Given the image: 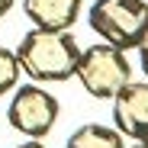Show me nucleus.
Here are the masks:
<instances>
[{
	"mask_svg": "<svg viewBox=\"0 0 148 148\" xmlns=\"http://www.w3.org/2000/svg\"><path fill=\"white\" fill-rule=\"evenodd\" d=\"M113 103L116 129L135 142H148V81H129Z\"/></svg>",
	"mask_w": 148,
	"mask_h": 148,
	"instance_id": "39448f33",
	"label": "nucleus"
},
{
	"mask_svg": "<svg viewBox=\"0 0 148 148\" xmlns=\"http://www.w3.org/2000/svg\"><path fill=\"white\" fill-rule=\"evenodd\" d=\"M81 7L84 0H23V10L36 29H71Z\"/></svg>",
	"mask_w": 148,
	"mask_h": 148,
	"instance_id": "423d86ee",
	"label": "nucleus"
},
{
	"mask_svg": "<svg viewBox=\"0 0 148 148\" xmlns=\"http://www.w3.org/2000/svg\"><path fill=\"white\" fill-rule=\"evenodd\" d=\"M138 58H142V71H145V77H148V39L138 45Z\"/></svg>",
	"mask_w": 148,
	"mask_h": 148,
	"instance_id": "1a4fd4ad",
	"label": "nucleus"
},
{
	"mask_svg": "<svg viewBox=\"0 0 148 148\" xmlns=\"http://www.w3.org/2000/svg\"><path fill=\"white\" fill-rule=\"evenodd\" d=\"M16 58L32 81H68L81 58V45L68 29H29L16 45Z\"/></svg>",
	"mask_w": 148,
	"mask_h": 148,
	"instance_id": "f257e3e1",
	"label": "nucleus"
},
{
	"mask_svg": "<svg viewBox=\"0 0 148 148\" xmlns=\"http://www.w3.org/2000/svg\"><path fill=\"white\" fill-rule=\"evenodd\" d=\"M90 29L103 42L132 52L148 39V0H93Z\"/></svg>",
	"mask_w": 148,
	"mask_h": 148,
	"instance_id": "f03ea898",
	"label": "nucleus"
},
{
	"mask_svg": "<svg viewBox=\"0 0 148 148\" xmlns=\"http://www.w3.org/2000/svg\"><path fill=\"white\" fill-rule=\"evenodd\" d=\"M132 148H148V142H135V145H132Z\"/></svg>",
	"mask_w": 148,
	"mask_h": 148,
	"instance_id": "f8f14e48",
	"label": "nucleus"
},
{
	"mask_svg": "<svg viewBox=\"0 0 148 148\" xmlns=\"http://www.w3.org/2000/svg\"><path fill=\"white\" fill-rule=\"evenodd\" d=\"M7 122L26 138H45L58 122V100L42 84H19L7 106Z\"/></svg>",
	"mask_w": 148,
	"mask_h": 148,
	"instance_id": "20e7f679",
	"label": "nucleus"
},
{
	"mask_svg": "<svg viewBox=\"0 0 148 148\" xmlns=\"http://www.w3.org/2000/svg\"><path fill=\"white\" fill-rule=\"evenodd\" d=\"M64 148H126L119 129L100 126V122H90V126H81L77 132H71Z\"/></svg>",
	"mask_w": 148,
	"mask_h": 148,
	"instance_id": "0eeeda50",
	"label": "nucleus"
},
{
	"mask_svg": "<svg viewBox=\"0 0 148 148\" xmlns=\"http://www.w3.org/2000/svg\"><path fill=\"white\" fill-rule=\"evenodd\" d=\"M23 77V68H19V58L13 48L0 45V100H3L7 93H13V87L19 84Z\"/></svg>",
	"mask_w": 148,
	"mask_h": 148,
	"instance_id": "6e6552de",
	"label": "nucleus"
},
{
	"mask_svg": "<svg viewBox=\"0 0 148 148\" xmlns=\"http://www.w3.org/2000/svg\"><path fill=\"white\" fill-rule=\"evenodd\" d=\"M16 148H48V145H42L39 138H29V142H23V145H16Z\"/></svg>",
	"mask_w": 148,
	"mask_h": 148,
	"instance_id": "9d476101",
	"label": "nucleus"
},
{
	"mask_svg": "<svg viewBox=\"0 0 148 148\" xmlns=\"http://www.w3.org/2000/svg\"><path fill=\"white\" fill-rule=\"evenodd\" d=\"M10 10H13V0H0V19H3Z\"/></svg>",
	"mask_w": 148,
	"mask_h": 148,
	"instance_id": "9b49d317",
	"label": "nucleus"
},
{
	"mask_svg": "<svg viewBox=\"0 0 148 148\" xmlns=\"http://www.w3.org/2000/svg\"><path fill=\"white\" fill-rule=\"evenodd\" d=\"M74 77L93 100H113V97L132 81V64L126 52L110 42H97L90 48H81Z\"/></svg>",
	"mask_w": 148,
	"mask_h": 148,
	"instance_id": "7ed1b4c3",
	"label": "nucleus"
}]
</instances>
